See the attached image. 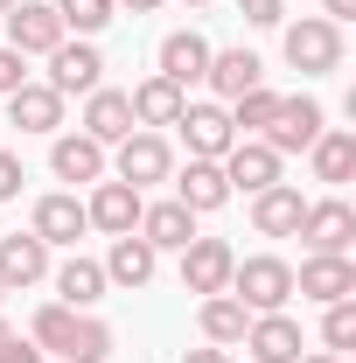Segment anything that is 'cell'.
Instances as JSON below:
<instances>
[{"label": "cell", "mask_w": 356, "mask_h": 363, "mask_svg": "<svg viewBox=\"0 0 356 363\" xmlns=\"http://www.w3.org/2000/svg\"><path fill=\"white\" fill-rule=\"evenodd\" d=\"M294 238H308V252H350V238H356V210L343 203V196H328V203H308Z\"/></svg>", "instance_id": "10"}, {"label": "cell", "mask_w": 356, "mask_h": 363, "mask_svg": "<svg viewBox=\"0 0 356 363\" xmlns=\"http://www.w3.org/2000/svg\"><path fill=\"white\" fill-rule=\"evenodd\" d=\"M105 286H112V279H105L98 259H77V252H70V259L56 266V294H63V308H91V301H105Z\"/></svg>", "instance_id": "27"}, {"label": "cell", "mask_w": 356, "mask_h": 363, "mask_svg": "<svg viewBox=\"0 0 356 363\" xmlns=\"http://www.w3.org/2000/svg\"><path fill=\"white\" fill-rule=\"evenodd\" d=\"M308 154H314V182H328V189H343V182L356 175V133H343V126L321 133Z\"/></svg>", "instance_id": "29"}, {"label": "cell", "mask_w": 356, "mask_h": 363, "mask_svg": "<svg viewBox=\"0 0 356 363\" xmlns=\"http://www.w3.org/2000/svg\"><path fill=\"white\" fill-rule=\"evenodd\" d=\"M56 14H63V28H77V35H98L105 21H112V0H49Z\"/></svg>", "instance_id": "31"}, {"label": "cell", "mask_w": 356, "mask_h": 363, "mask_svg": "<svg viewBox=\"0 0 356 363\" xmlns=\"http://www.w3.org/2000/svg\"><path fill=\"white\" fill-rule=\"evenodd\" d=\"M49 272V245L35 230H7L0 238V294H21V286H35Z\"/></svg>", "instance_id": "11"}, {"label": "cell", "mask_w": 356, "mask_h": 363, "mask_svg": "<svg viewBox=\"0 0 356 363\" xmlns=\"http://www.w3.org/2000/svg\"><path fill=\"white\" fill-rule=\"evenodd\" d=\"M28 230H35L43 245H77V238L91 230V217H84V203H77V196H43Z\"/></svg>", "instance_id": "21"}, {"label": "cell", "mask_w": 356, "mask_h": 363, "mask_svg": "<svg viewBox=\"0 0 356 363\" xmlns=\"http://www.w3.org/2000/svg\"><path fill=\"white\" fill-rule=\"evenodd\" d=\"M301 363H343V357H335V350H321V357H301Z\"/></svg>", "instance_id": "40"}, {"label": "cell", "mask_w": 356, "mask_h": 363, "mask_svg": "<svg viewBox=\"0 0 356 363\" xmlns=\"http://www.w3.org/2000/svg\"><path fill=\"white\" fill-rule=\"evenodd\" d=\"M140 189L133 182H91V203H84V217H91V230H105V238H126V230L140 224Z\"/></svg>", "instance_id": "9"}, {"label": "cell", "mask_w": 356, "mask_h": 363, "mask_svg": "<svg viewBox=\"0 0 356 363\" xmlns=\"http://www.w3.org/2000/svg\"><path fill=\"white\" fill-rule=\"evenodd\" d=\"M168 175H175V154H168L161 133H126L119 140V182L147 189V182H168Z\"/></svg>", "instance_id": "13"}, {"label": "cell", "mask_w": 356, "mask_h": 363, "mask_svg": "<svg viewBox=\"0 0 356 363\" xmlns=\"http://www.w3.org/2000/svg\"><path fill=\"white\" fill-rule=\"evenodd\" d=\"M21 161H14V154H7V147H0V203H14V196H21Z\"/></svg>", "instance_id": "35"}, {"label": "cell", "mask_w": 356, "mask_h": 363, "mask_svg": "<svg viewBox=\"0 0 356 363\" xmlns=\"http://www.w3.org/2000/svg\"><path fill=\"white\" fill-rule=\"evenodd\" d=\"M84 133L98 140V147H119L126 133H140V126H133V105H126V91H105V84L91 91V98H84Z\"/></svg>", "instance_id": "17"}, {"label": "cell", "mask_w": 356, "mask_h": 363, "mask_svg": "<svg viewBox=\"0 0 356 363\" xmlns=\"http://www.w3.org/2000/svg\"><path fill=\"white\" fill-rule=\"evenodd\" d=\"M203 84H210L223 105H230V98H245V91L266 84V63H259L252 49H210V70H203Z\"/></svg>", "instance_id": "15"}, {"label": "cell", "mask_w": 356, "mask_h": 363, "mask_svg": "<svg viewBox=\"0 0 356 363\" xmlns=\"http://www.w3.org/2000/svg\"><path fill=\"white\" fill-rule=\"evenodd\" d=\"M217 168H223V182H230V189L259 196V189H272V182H279V154H272L266 140H230V154H223Z\"/></svg>", "instance_id": "12"}, {"label": "cell", "mask_w": 356, "mask_h": 363, "mask_svg": "<svg viewBox=\"0 0 356 363\" xmlns=\"http://www.w3.org/2000/svg\"><path fill=\"white\" fill-rule=\"evenodd\" d=\"M321 342L343 357V350H356V301H328V315H321Z\"/></svg>", "instance_id": "32"}, {"label": "cell", "mask_w": 356, "mask_h": 363, "mask_svg": "<svg viewBox=\"0 0 356 363\" xmlns=\"http://www.w3.org/2000/svg\"><path fill=\"white\" fill-rule=\"evenodd\" d=\"M321 133H328V112H321L314 98H301V91H294V98H279V112H272V126H266L259 140H266L272 154H308Z\"/></svg>", "instance_id": "2"}, {"label": "cell", "mask_w": 356, "mask_h": 363, "mask_svg": "<svg viewBox=\"0 0 356 363\" xmlns=\"http://www.w3.org/2000/svg\"><path fill=\"white\" fill-rule=\"evenodd\" d=\"M0 363H43V350L21 342V335H7V342H0Z\"/></svg>", "instance_id": "36"}, {"label": "cell", "mask_w": 356, "mask_h": 363, "mask_svg": "<svg viewBox=\"0 0 356 363\" xmlns=\"http://www.w3.org/2000/svg\"><path fill=\"white\" fill-rule=\"evenodd\" d=\"M182 7H203V0H182Z\"/></svg>", "instance_id": "43"}, {"label": "cell", "mask_w": 356, "mask_h": 363, "mask_svg": "<svg viewBox=\"0 0 356 363\" xmlns=\"http://www.w3.org/2000/svg\"><path fill=\"white\" fill-rule=\"evenodd\" d=\"M56 357H63V363H105V357H112V328L77 308L70 328H63V342H56Z\"/></svg>", "instance_id": "26"}, {"label": "cell", "mask_w": 356, "mask_h": 363, "mask_svg": "<svg viewBox=\"0 0 356 363\" xmlns=\"http://www.w3.org/2000/svg\"><path fill=\"white\" fill-rule=\"evenodd\" d=\"M133 230L154 245V252H182V245L196 238V210H182V203H147Z\"/></svg>", "instance_id": "19"}, {"label": "cell", "mask_w": 356, "mask_h": 363, "mask_svg": "<svg viewBox=\"0 0 356 363\" xmlns=\"http://www.w3.org/2000/svg\"><path fill=\"white\" fill-rule=\"evenodd\" d=\"M7 335H14V328H7V315H0V342H7Z\"/></svg>", "instance_id": "41"}, {"label": "cell", "mask_w": 356, "mask_h": 363, "mask_svg": "<svg viewBox=\"0 0 356 363\" xmlns=\"http://www.w3.org/2000/svg\"><path fill=\"white\" fill-rule=\"evenodd\" d=\"M49 168H56V182H105V147L91 133H63L49 147Z\"/></svg>", "instance_id": "20"}, {"label": "cell", "mask_w": 356, "mask_h": 363, "mask_svg": "<svg viewBox=\"0 0 356 363\" xmlns=\"http://www.w3.org/2000/svg\"><path fill=\"white\" fill-rule=\"evenodd\" d=\"M21 84H28V56L0 43V98H7V91H21Z\"/></svg>", "instance_id": "33"}, {"label": "cell", "mask_w": 356, "mask_h": 363, "mask_svg": "<svg viewBox=\"0 0 356 363\" xmlns=\"http://www.w3.org/2000/svg\"><path fill=\"white\" fill-rule=\"evenodd\" d=\"M223 294H238L245 315H279V308L294 301V266L272 259V252H252V259L230 266V286H223Z\"/></svg>", "instance_id": "1"}, {"label": "cell", "mask_w": 356, "mask_h": 363, "mask_svg": "<svg viewBox=\"0 0 356 363\" xmlns=\"http://www.w3.org/2000/svg\"><path fill=\"white\" fill-rule=\"evenodd\" d=\"M98 84H105V56H98L91 35L49 49V91H56V98H70V91H84V98H91Z\"/></svg>", "instance_id": "4"}, {"label": "cell", "mask_w": 356, "mask_h": 363, "mask_svg": "<svg viewBox=\"0 0 356 363\" xmlns=\"http://www.w3.org/2000/svg\"><path fill=\"white\" fill-rule=\"evenodd\" d=\"M301 210H308L301 189H294V182H272V189L252 196V230H259V238H294V230H301Z\"/></svg>", "instance_id": "16"}, {"label": "cell", "mask_w": 356, "mask_h": 363, "mask_svg": "<svg viewBox=\"0 0 356 363\" xmlns=\"http://www.w3.org/2000/svg\"><path fill=\"white\" fill-rule=\"evenodd\" d=\"M175 203H182V210H196V217H203V210H223V203H230L223 168H217V161H189L182 182H175Z\"/></svg>", "instance_id": "23"}, {"label": "cell", "mask_w": 356, "mask_h": 363, "mask_svg": "<svg viewBox=\"0 0 356 363\" xmlns=\"http://www.w3.org/2000/svg\"><path fill=\"white\" fill-rule=\"evenodd\" d=\"M294 294H301V301H321V308H328V301H350V294H356L350 252H314L308 266L294 272Z\"/></svg>", "instance_id": "8"}, {"label": "cell", "mask_w": 356, "mask_h": 363, "mask_svg": "<svg viewBox=\"0 0 356 363\" xmlns=\"http://www.w3.org/2000/svg\"><path fill=\"white\" fill-rule=\"evenodd\" d=\"M126 105H133V126H175L182 119V84H168V77H147L140 91H126Z\"/></svg>", "instance_id": "25"}, {"label": "cell", "mask_w": 356, "mask_h": 363, "mask_svg": "<svg viewBox=\"0 0 356 363\" xmlns=\"http://www.w3.org/2000/svg\"><path fill=\"white\" fill-rule=\"evenodd\" d=\"M154 245L140 238V230H126V238H112V259H105V279H119V286H147L154 279Z\"/></svg>", "instance_id": "28"}, {"label": "cell", "mask_w": 356, "mask_h": 363, "mask_svg": "<svg viewBox=\"0 0 356 363\" xmlns=\"http://www.w3.org/2000/svg\"><path fill=\"white\" fill-rule=\"evenodd\" d=\"M196 321H203V342H217V350L245 342V328H252V315H245V301H238V294H203Z\"/></svg>", "instance_id": "24"}, {"label": "cell", "mask_w": 356, "mask_h": 363, "mask_svg": "<svg viewBox=\"0 0 356 363\" xmlns=\"http://www.w3.org/2000/svg\"><path fill=\"white\" fill-rule=\"evenodd\" d=\"M7 119H14L21 133H56V126H63V98L49 84H21V91H7Z\"/></svg>", "instance_id": "22"}, {"label": "cell", "mask_w": 356, "mask_h": 363, "mask_svg": "<svg viewBox=\"0 0 356 363\" xmlns=\"http://www.w3.org/2000/svg\"><path fill=\"white\" fill-rule=\"evenodd\" d=\"M350 14H356V0H321V21H335V28H343Z\"/></svg>", "instance_id": "37"}, {"label": "cell", "mask_w": 356, "mask_h": 363, "mask_svg": "<svg viewBox=\"0 0 356 363\" xmlns=\"http://www.w3.org/2000/svg\"><path fill=\"white\" fill-rule=\"evenodd\" d=\"M287 63H294V70H308V77L335 70V63H343V28H335V21H321V14L294 21V28H287Z\"/></svg>", "instance_id": "5"}, {"label": "cell", "mask_w": 356, "mask_h": 363, "mask_svg": "<svg viewBox=\"0 0 356 363\" xmlns=\"http://www.w3.org/2000/svg\"><path fill=\"white\" fill-rule=\"evenodd\" d=\"M203 70H210V43L196 35V28H175L168 43H161V70L154 77H168V84H203Z\"/></svg>", "instance_id": "18"}, {"label": "cell", "mask_w": 356, "mask_h": 363, "mask_svg": "<svg viewBox=\"0 0 356 363\" xmlns=\"http://www.w3.org/2000/svg\"><path fill=\"white\" fill-rule=\"evenodd\" d=\"M112 7H133V14H154L161 0H112Z\"/></svg>", "instance_id": "39"}, {"label": "cell", "mask_w": 356, "mask_h": 363, "mask_svg": "<svg viewBox=\"0 0 356 363\" xmlns=\"http://www.w3.org/2000/svg\"><path fill=\"white\" fill-rule=\"evenodd\" d=\"M7 7H14V0H0V21H7Z\"/></svg>", "instance_id": "42"}, {"label": "cell", "mask_w": 356, "mask_h": 363, "mask_svg": "<svg viewBox=\"0 0 356 363\" xmlns=\"http://www.w3.org/2000/svg\"><path fill=\"white\" fill-rule=\"evenodd\" d=\"M223 112H230V126H238V140H259L272 126V112H279V91H245V98H230V105H223Z\"/></svg>", "instance_id": "30"}, {"label": "cell", "mask_w": 356, "mask_h": 363, "mask_svg": "<svg viewBox=\"0 0 356 363\" xmlns=\"http://www.w3.org/2000/svg\"><path fill=\"white\" fill-rule=\"evenodd\" d=\"M175 126H182V140H189V161H223L230 140H238V126H230L223 105H182Z\"/></svg>", "instance_id": "7"}, {"label": "cell", "mask_w": 356, "mask_h": 363, "mask_svg": "<svg viewBox=\"0 0 356 363\" xmlns=\"http://www.w3.org/2000/svg\"><path fill=\"white\" fill-rule=\"evenodd\" d=\"M238 7H245L252 28H279V21H287V0H238Z\"/></svg>", "instance_id": "34"}, {"label": "cell", "mask_w": 356, "mask_h": 363, "mask_svg": "<svg viewBox=\"0 0 356 363\" xmlns=\"http://www.w3.org/2000/svg\"><path fill=\"white\" fill-rule=\"evenodd\" d=\"M182 363H230V350H217V342H210V350H189Z\"/></svg>", "instance_id": "38"}, {"label": "cell", "mask_w": 356, "mask_h": 363, "mask_svg": "<svg viewBox=\"0 0 356 363\" xmlns=\"http://www.w3.org/2000/svg\"><path fill=\"white\" fill-rule=\"evenodd\" d=\"M56 43H70V28H63V14H56L49 0H14V7H7V49L49 56Z\"/></svg>", "instance_id": "3"}, {"label": "cell", "mask_w": 356, "mask_h": 363, "mask_svg": "<svg viewBox=\"0 0 356 363\" xmlns=\"http://www.w3.org/2000/svg\"><path fill=\"white\" fill-rule=\"evenodd\" d=\"M245 350H252V363H301V321L287 315H252V328H245Z\"/></svg>", "instance_id": "14"}, {"label": "cell", "mask_w": 356, "mask_h": 363, "mask_svg": "<svg viewBox=\"0 0 356 363\" xmlns=\"http://www.w3.org/2000/svg\"><path fill=\"white\" fill-rule=\"evenodd\" d=\"M230 266H238V252L223 238H189L182 245V286L189 294H223L230 286Z\"/></svg>", "instance_id": "6"}]
</instances>
